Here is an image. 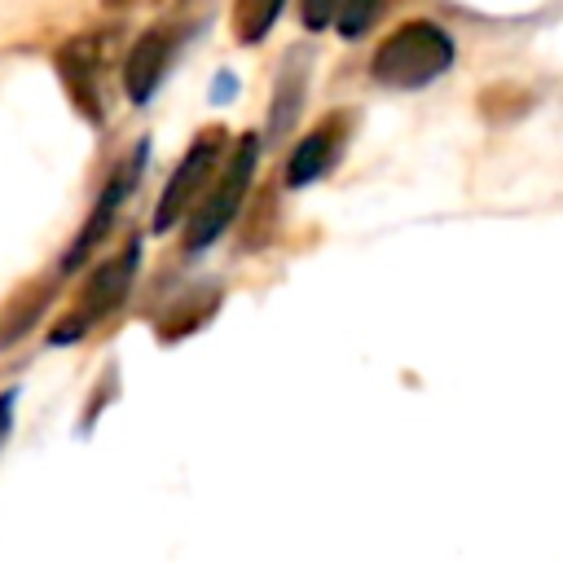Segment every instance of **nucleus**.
I'll list each match as a JSON object with an SVG mask.
<instances>
[{
    "mask_svg": "<svg viewBox=\"0 0 563 563\" xmlns=\"http://www.w3.org/2000/svg\"><path fill=\"white\" fill-rule=\"evenodd\" d=\"M106 53H110V35L84 31V35H75V40H66V44L57 48V57H53V66H57L66 92H70V106H75L88 123H101V114H106V110H101V106H106V97H101V66H106Z\"/></svg>",
    "mask_w": 563,
    "mask_h": 563,
    "instance_id": "nucleus-5",
    "label": "nucleus"
},
{
    "mask_svg": "<svg viewBox=\"0 0 563 563\" xmlns=\"http://www.w3.org/2000/svg\"><path fill=\"white\" fill-rule=\"evenodd\" d=\"M255 158H260V136H251V132L238 136V141L224 150V158H220V167L211 172L202 198H198L194 211L185 216V251H207V246L233 224V216H238L242 202H246Z\"/></svg>",
    "mask_w": 563,
    "mask_h": 563,
    "instance_id": "nucleus-2",
    "label": "nucleus"
},
{
    "mask_svg": "<svg viewBox=\"0 0 563 563\" xmlns=\"http://www.w3.org/2000/svg\"><path fill=\"white\" fill-rule=\"evenodd\" d=\"M339 4H343V0H299L303 26H308V31H321V26H330V22H334V13H339Z\"/></svg>",
    "mask_w": 563,
    "mask_h": 563,
    "instance_id": "nucleus-14",
    "label": "nucleus"
},
{
    "mask_svg": "<svg viewBox=\"0 0 563 563\" xmlns=\"http://www.w3.org/2000/svg\"><path fill=\"white\" fill-rule=\"evenodd\" d=\"M136 264H141V242H123L114 255H106V260L88 273V282L75 290L66 317L48 330V343H75V339H84L92 325H101L106 317H114L119 303L128 299L132 282H136Z\"/></svg>",
    "mask_w": 563,
    "mask_h": 563,
    "instance_id": "nucleus-3",
    "label": "nucleus"
},
{
    "mask_svg": "<svg viewBox=\"0 0 563 563\" xmlns=\"http://www.w3.org/2000/svg\"><path fill=\"white\" fill-rule=\"evenodd\" d=\"M308 53L303 48H290L286 62H282V75L273 84V106H268V141L282 145L295 123H299V110H303V88H308Z\"/></svg>",
    "mask_w": 563,
    "mask_h": 563,
    "instance_id": "nucleus-9",
    "label": "nucleus"
},
{
    "mask_svg": "<svg viewBox=\"0 0 563 563\" xmlns=\"http://www.w3.org/2000/svg\"><path fill=\"white\" fill-rule=\"evenodd\" d=\"M106 9H128V4H154V0H101Z\"/></svg>",
    "mask_w": 563,
    "mask_h": 563,
    "instance_id": "nucleus-16",
    "label": "nucleus"
},
{
    "mask_svg": "<svg viewBox=\"0 0 563 563\" xmlns=\"http://www.w3.org/2000/svg\"><path fill=\"white\" fill-rule=\"evenodd\" d=\"M216 303H220V295H216V290H202L198 299H185V303H176V308L167 312L172 321H163V325H158V339H163V343H172V339L189 334L194 325H202V321L216 312Z\"/></svg>",
    "mask_w": 563,
    "mask_h": 563,
    "instance_id": "nucleus-12",
    "label": "nucleus"
},
{
    "mask_svg": "<svg viewBox=\"0 0 563 563\" xmlns=\"http://www.w3.org/2000/svg\"><path fill=\"white\" fill-rule=\"evenodd\" d=\"M378 13H383V0H343L334 13V26L343 31V40H356V35H365V26Z\"/></svg>",
    "mask_w": 563,
    "mask_h": 563,
    "instance_id": "nucleus-13",
    "label": "nucleus"
},
{
    "mask_svg": "<svg viewBox=\"0 0 563 563\" xmlns=\"http://www.w3.org/2000/svg\"><path fill=\"white\" fill-rule=\"evenodd\" d=\"M224 150H229V145H224V128H220V123L202 128V132L189 141L185 158L176 163L172 180H167L163 194H158V207H154V233H167L176 220H185V216L194 211V202L202 198V189H207L211 172L220 167Z\"/></svg>",
    "mask_w": 563,
    "mask_h": 563,
    "instance_id": "nucleus-4",
    "label": "nucleus"
},
{
    "mask_svg": "<svg viewBox=\"0 0 563 563\" xmlns=\"http://www.w3.org/2000/svg\"><path fill=\"white\" fill-rule=\"evenodd\" d=\"M282 4L286 0H233V13H229L233 40L238 44H260L273 31V22L282 18Z\"/></svg>",
    "mask_w": 563,
    "mask_h": 563,
    "instance_id": "nucleus-11",
    "label": "nucleus"
},
{
    "mask_svg": "<svg viewBox=\"0 0 563 563\" xmlns=\"http://www.w3.org/2000/svg\"><path fill=\"white\" fill-rule=\"evenodd\" d=\"M48 295H53V282H48V277L26 282L22 290L9 295V303L0 308V347H9L13 339H22V334L35 325V317L48 308Z\"/></svg>",
    "mask_w": 563,
    "mask_h": 563,
    "instance_id": "nucleus-10",
    "label": "nucleus"
},
{
    "mask_svg": "<svg viewBox=\"0 0 563 563\" xmlns=\"http://www.w3.org/2000/svg\"><path fill=\"white\" fill-rule=\"evenodd\" d=\"M343 141H347V119H343V114H325L317 128H308V132L295 141L290 158H286V185H290V189H303V185L321 180V176L339 163Z\"/></svg>",
    "mask_w": 563,
    "mask_h": 563,
    "instance_id": "nucleus-7",
    "label": "nucleus"
},
{
    "mask_svg": "<svg viewBox=\"0 0 563 563\" xmlns=\"http://www.w3.org/2000/svg\"><path fill=\"white\" fill-rule=\"evenodd\" d=\"M141 163H145V145H141V150H132L123 167H114V176L106 180L101 198L92 202V211H88L84 229H79V233H75V242L66 246V255H62V273H75V268H79V264H84V260L106 242V233H110V224H114V216H119L123 198H128V194H132V185H136Z\"/></svg>",
    "mask_w": 563,
    "mask_h": 563,
    "instance_id": "nucleus-6",
    "label": "nucleus"
},
{
    "mask_svg": "<svg viewBox=\"0 0 563 563\" xmlns=\"http://www.w3.org/2000/svg\"><path fill=\"white\" fill-rule=\"evenodd\" d=\"M172 48H176V31L172 26H150L123 57V88L136 106H145L154 97V88L163 84L167 75V62H172Z\"/></svg>",
    "mask_w": 563,
    "mask_h": 563,
    "instance_id": "nucleus-8",
    "label": "nucleus"
},
{
    "mask_svg": "<svg viewBox=\"0 0 563 563\" xmlns=\"http://www.w3.org/2000/svg\"><path fill=\"white\" fill-rule=\"evenodd\" d=\"M457 48H453V35L431 22V18H409L400 22L391 35H383V44L374 48L369 57V75L374 84L383 88H396V92H413V88H427L435 84L449 66H453Z\"/></svg>",
    "mask_w": 563,
    "mask_h": 563,
    "instance_id": "nucleus-1",
    "label": "nucleus"
},
{
    "mask_svg": "<svg viewBox=\"0 0 563 563\" xmlns=\"http://www.w3.org/2000/svg\"><path fill=\"white\" fill-rule=\"evenodd\" d=\"M9 427H13V391L0 396V444L9 440Z\"/></svg>",
    "mask_w": 563,
    "mask_h": 563,
    "instance_id": "nucleus-15",
    "label": "nucleus"
}]
</instances>
